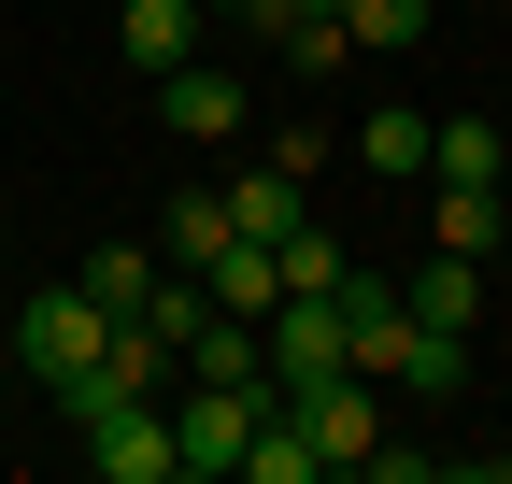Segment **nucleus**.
I'll return each instance as SVG.
<instances>
[{
    "label": "nucleus",
    "instance_id": "obj_20",
    "mask_svg": "<svg viewBox=\"0 0 512 484\" xmlns=\"http://www.w3.org/2000/svg\"><path fill=\"white\" fill-rule=\"evenodd\" d=\"M214 15H242V0H214Z\"/></svg>",
    "mask_w": 512,
    "mask_h": 484
},
{
    "label": "nucleus",
    "instance_id": "obj_2",
    "mask_svg": "<svg viewBox=\"0 0 512 484\" xmlns=\"http://www.w3.org/2000/svg\"><path fill=\"white\" fill-rule=\"evenodd\" d=\"M0 342L29 356V385H43V399H72V385L100 371V356H114V314H100L86 285H43L29 314H0Z\"/></svg>",
    "mask_w": 512,
    "mask_h": 484
},
{
    "label": "nucleus",
    "instance_id": "obj_12",
    "mask_svg": "<svg viewBox=\"0 0 512 484\" xmlns=\"http://www.w3.org/2000/svg\"><path fill=\"white\" fill-rule=\"evenodd\" d=\"M427 242H441V257H498V242H512V200L498 186H441L427 200Z\"/></svg>",
    "mask_w": 512,
    "mask_h": 484
},
{
    "label": "nucleus",
    "instance_id": "obj_6",
    "mask_svg": "<svg viewBox=\"0 0 512 484\" xmlns=\"http://www.w3.org/2000/svg\"><path fill=\"white\" fill-rule=\"evenodd\" d=\"M299 428H313V456H328V470H370V442H384V385H370V371L299 385Z\"/></svg>",
    "mask_w": 512,
    "mask_h": 484
},
{
    "label": "nucleus",
    "instance_id": "obj_4",
    "mask_svg": "<svg viewBox=\"0 0 512 484\" xmlns=\"http://www.w3.org/2000/svg\"><path fill=\"white\" fill-rule=\"evenodd\" d=\"M72 428H86V470L100 484H185L171 470V399H86Z\"/></svg>",
    "mask_w": 512,
    "mask_h": 484
},
{
    "label": "nucleus",
    "instance_id": "obj_10",
    "mask_svg": "<svg viewBox=\"0 0 512 484\" xmlns=\"http://www.w3.org/2000/svg\"><path fill=\"white\" fill-rule=\"evenodd\" d=\"M114 43H128V72H185V57H200V0H128V15H114Z\"/></svg>",
    "mask_w": 512,
    "mask_h": 484
},
{
    "label": "nucleus",
    "instance_id": "obj_8",
    "mask_svg": "<svg viewBox=\"0 0 512 484\" xmlns=\"http://www.w3.org/2000/svg\"><path fill=\"white\" fill-rule=\"evenodd\" d=\"M214 214H228V242H285V228L313 214V171H285V157H256V171H242V186H228Z\"/></svg>",
    "mask_w": 512,
    "mask_h": 484
},
{
    "label": "nucleus",
    "instance_id": "obj_15",
    "mask_svg": "<svg viewBox=\"0 0 512 484\" xmlns=\"http://www.w3.org/2000/svg\"><path fill=\"white\" fill-rule=\"evenodd\" d=\"M100 314H143V285H157V242H86V271H72Z\"/></svg>",
    "mask_w": 512,
    "mask_h": 484
},
{
    "label": "nucleus",
    "instance_id": "obj_3",
    "mask_svg": "<svg viewBox=\"0 0 512 484\" xmlns=\"http://www.w3.org/2000/svg\"><path fill=\"white\" fill-rule=\"evenodd\" d=\"M285 385H171V470L185 484H242V442Z\"/></svg>",
    "mask_w": 512,
    "mask_h": 484
},
{
    "label": "nucleus",
    "instance_id": "obj_11",
    "mask_svg": "<svg viewBox=\"0 0 512 484\" xmlns=\"http://www.w3.org/2000/svg\"><path fill=\"white\" fill-rule=\"evenodd\" d=\"M427 171H441V186H512V129H484V114H441V129H427Z\"/></svg>",
    "mask_w": 512,
    "mask_h": 484
},
{
    "label": "nucleus",
    "instance_id": "obj_5",
    "mask_svg": "<svg viewBox=\"0 0 512 484\" xmlns=\"http://www.w3.org/2000/svg\"><path fill=\"white\" fill-rule=\"evenodd\" d=\"M256 356H271L285 399L328 385V371H356V356H342V299H271V314H256Z\"/></svg>",
    "mask_w": 512,
    "mask_h": 484
},
{
    "label": "nucleus",
    "instance_id": "obj_1",
    "mask_svg": "<svg viewBox=\"0 0 512 484\" xmlns=\"http://www.w3.org/2000/svg\"><path fill=\"white\" fill-rule=\"evenodd\" d=\"M342 356L384 385V399H456L470 385V342L456 328H427L399 285H370V271H342Z\"/></svg>",
    "mask_w": 512,
    "mask_h": 484
},
{
    "label": "nucleus",
    "instance_id": "obj_16",
    "mask_svg": "<svg viewBox=\"0 0 512 484\" xmlns=\"http://www.w3.org/2000/svg\"><path fill=\"white\" fill-rule=\"evenodd\" d=\"M271 271H285V299H342V271H356V257H342V242L313 228V214H299V228L271 242Z\"/></svg>",
    "mask_w": 512,
    "mask_h": 484
},
{
    "label": "nucleus",
    "instance_id": "obj_18",
    "mask_svg": "<svg viewBox=\"0 0 512 484\" xmlns=\"http://www.w3.org/2000/svg\"><path fill=\"white\" fill-rule=\"evenodd\" d=\"M214 257H228V214L185 186V200H171V228H157V271H214Z\"/></svg>",
    "mask_w": 512,
    "mask_h": 484
},
{
    "label": "nucleus",
    "instance_id": "obj_19",
    "mask_svg": "<svg viewBox=\"0 0 512 484\" xmlns=\"http://www.w3.org/2000/svg\"><path fill=\"white\" fill-rule=\"evenodd\" d=\"M342 29H356V57H413L427 43V0H342Z\"/></svg>",
    "mask_w": 512,
    "mask_h": 484
},
{
    "label": "nucleus",
    "instance_id": "obj_7",
    "mask_svg": "<svg viewBox=\"0 0 512 484\" xmlns=\"http://www.w3.org/2000/svg\"><path fill=\"white\" fill-rule=\"evenodd\" d=\"M157 129H185V143H242V129H256V100H242V72L185 57V72H157Z\"/></svg>",
    "mask_w": 512,
    "mask_h": 484
},
{
    "label": "nucleus",
    "instance_id": "obj_14",
    "mask_svg": "<svg viewBox=\"0 0 512 484\" xmlns=\"http://www.w3.org/2000/svg\"><path fill=\"white\" fill-rule=\"evenodd\" d=\"M399 299H413L427 328H484V257H441V242H427V271H413Z\"/></svg>",
    "mask_w": 512,
    "mask_h": 484
},
{
    "label": "nucleus",
    "instance_id": "obj_17",
    "mask_svg": "<svg viewBox=\"0 0 512 484\" xmlns=\"http://www.w3.org/2000/svg\"><path fill=\"white\" fill-rule=\"evenodd\" d=\"M427 129H441V114H413V100H384L370 129H356V157H370V171H399V186H413V171H427Z\"/></svg>",
    "mask_w": 512,
    "mask_h": 484
},
{
    "label": "nucleus",
    "instance_id": "obj_9",
    "mask_svg": "<svg viewBox=\"0 0 512 484\" xmlns=\"http://www.w3.org/2000/svg\"><path fill=\"white\" fill-rule=\"evenodd\" d=\"M242 29H271L299 72H342L356 57V29H342V0H242Z\"/></svg>",
    "mask_w": 512,
    "mask_h": 484
},
{
    "label": "nucleus",
    "instance_id": "obj_13",
    "mask_svg": "<svg viewBox=\"0 0 512 484\" xmlns=\"http://www.w3.org/2000/svg\"><path fill=\"white\" fill-rule=\"evenodd\" d=\"M185 385H271L256 328H242V314H200V328H185Z\"/></svg>",
    "mask_w": 512,
    "mask_h": 484
}]
</instances>
